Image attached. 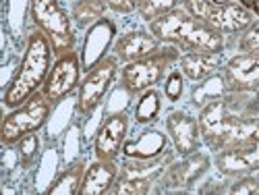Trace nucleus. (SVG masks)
<instances>
[{
    "label": "nucleus",
    "instance_id": "nucleus-1",
    "mask_svg": "<svg viewBox=\"0 0 259 195\" xmlns=\"http://www.w3.org/2000/svg\"><path fill=\"white\" fill-rule=\"evenodd\" d=\"M54 50L50 40L46 33H41L39 29L31 31L25 40L23 56L19 60V67L13 75V79L5 85L3 92V106L7 110L19 108L21 104H25L33 94L41 92L44 83L48 79V73L54 64Z\"/></svg>",
    "mask_w": 259,
    "mask_h": 195
},
{
    "label": "nucleus",
    "instance_id": "nucleus-2",
    "mask_svg": "<svg viewBox=\"0 0 259 195\" xmlns=\"http://www.w3.org/2000/svg\"><path fill=\"white\" fill-rule=\"evenodd\" d=\"M162 44L177 46L181 52H224L226 35L203 21L189 15L183 7L147 23Z\"/></svg>",
    "mask_w": 259,
    "mask_h": 195
},
{
    "label": "nucleus",
    "instance_id": "nucleus-3",
    "mask_svg": "<svg viewBox=\"0 0 259 195\" xmlns=\"http://www.w3.org/2000/svg\"><path fill=\"white\" fill-rule=\"evenodd\" d=\"M197 121L203 145L211 154L234 145L236 141L249 137L259 129V119H245L234 114L226 106L224 98H218L199 108Z\"/></svg>",
    "mask_w": 259,
    "mask_h": 195
},
{
    "label": "nucleus",
    "instance_id": "nucleus-4",
    "mask_svg": "<svg viewBox=\"0 0 259 195\" xmlns=\"http://www.w3.org/2000/svg\"><path fill=\"white\" fill-rule=\"evenodd\" d=\"M181 54L183 52L177 46L164 44L158 52L124 64L120 69V88L131 96H139L145 90L156 88V85H160L166 79L172 67L179 64Z\"/></svg>",
    "mask_w": 259,
    "mask_h": 195
},
{
    "label": "nucleus",
    "instance_id": "nucleus-5",
    "mask_svg": "<svg viewBox=\"0 0 259 195\" xmlns=\"http://www.w3.org/2000/svg\"><path fill=\"white\" fill-rule=\"evenodd\" d=\"M29 19L35 29L46 33L56 56L75 50V25L71 13L62 9L60 0H29Z\"/></svg>",
    "mask_w": 259,
    "mask_h": 195
},
{
    "label": "nucleus",
    "instance_id": "nucleus-6",
    "mask_svg": "<svg viewBox=\"0 0 259 195\" xmlns=\"http://www.w3.org/2000/svg\"><path fill=\"white\" fill-rule=\"evenodd\" d=\"M52 108L54 104H50L44 94L37 92L25 104L9 110V114L3 119V127H0L3 145H17L25 135L37 133L52 119Z\"/></svg>",
    "mask_w": 259,
    "mask_h": 195
},
{
    "label": "nucleus",
    "instance_id": "nucleus-7",
    "mask_svg": "<svg viewBox=\"0 0 259 195\" xmlns=\"http://www.w3.org/2000/svg\"><path fill=\"white\" fill-rule=\"evenodd\" d=\"M183 9L224 35H239L255 21V13L243 3L218 5L213 0H183Z\"/></svg>",
    "mask_w": 259,
    "mask_h": 195
},
{
    "label": "nucleus",
    "instance_id": "nucleus-8",
    "mask_svg": "<svg viewBox=\"0 0 259 195\" xmlns=\"http://www.w3.org/2000/svg\"><path fill=\"white\" fill-rule=\"evenodd\" d=\"M118 73H120V60L114 54H108L94 69L85 73V77L79 83L77 102H75V108L81 116H92L102 106L106 94L114 85Z\"/></svg>",
    "mask_w": 259,
    "mask_h": 195
},
{
    "label": "nucleus",
    "instance_id": "nucleus-9",
    "mask_svg": "<svg viewBox=\"0 0 259 195\" xmlns=\"http://www.w3.org/2000/svg\"><path fill=\"white\" fill-rule=\"evenodd\" d=\"M213 164L209 151H193L189 156H179L158 179V191H189L195 187Z\"/></svg>",
    "mask_w": 259,
    "mask_h": 195
},
{
    "label": "nucleus",
    "instance_id": "nucleus-10",
    "mask_svg": "<svg viewBox=\"0 0 259 195\" xmlns=\"http://www.w3.org/2000/svg\"><path fill=\"white\" fill-rule=\"evenodd\" d=\"M81 71H83V64H81V56L77 50L56 56L52 69L48 73V79L44 83V88H41V94L54 106L62 104L73 92L79 90Z\"/></svg>",
    "mask_w": 259,
    "mask_h": 195
},
{
    "label": "nucleus",
    "instance_id": "nucleus-11",
    "mask_svg": "<svg viewBox=\"0 0 259 195\" xmlns=\"http://www.w3.org/2000/svg\"><path fill=\"white\" fill-rule=\"evenodd\" d=\"M213 166L226 179L259 172V129L234 145L215 151Z\"/></svg>",
    "mask_w": 259,
    "mask_h": 195
},
{
    "label": "nucleus",
    "instance_id": "nucleus-12",
    "mask_svg": "<svg viewBox=\"0 0 259 195\" xmlns=\"http://www.w3.org/2000/svg\"><path fill=\"white\" fill-rule=\"evenodd\" d=\"M128 127H131V119H128L126 112L118 110V112L108 114L96 131L94 156L98 160L116 162L118 156L122 154V147H124L126 139H128Z\"/></svg>",
    "mask_w": 259,
    "mask_h": 195
},
{
    "label": "nucleus",
    "instance_id": "nucleus-13",
    "mask_svg": "<svg viewBox=\"0 0 259 195\" xmlns=\"http://www.w3.org/2000/svg\"><path fill=\"white\" fill-rule=\"evenodd\" d=\"M166 133L177 156H189L193 151H199L203 145L199 121L187 110H172L166 116Z\"/></svg>",
    "mask_w": 259,
    "mask_h": 195
},
{
    "label": "nucleus",
    "instance_id": "nucleus-14",
    "mask_svg": "<svg viewBox=\"0 0 259 195\" xmlns=\"http://www.w3.org/2000/svg\"><path fill=\"white\" fill-rule=\"evenodd\" d=\"M114 42H116V23L110 17H104L98 21V23H94L88 29V33H85L83 46L79 52L83 71L88 73L100 60H104L108 56V52L112 50Z\"/></svg>",
    "mask_w": 259,
    "mask_h": 195
},
{
    "label": "nucleus",
    "instance_id": "nucleus-15",
    "mask_svg": "<svg viewBox=\"0 0 259 195\" xmlns=\"http://www.w3.org/2000/svg\"><path fill=\"white\" fill-rule=\"evenodd\" d=\"M222 75L226 79L228 92H243V90H259V52L243 54L228 58L224 62Z\"/></svg>",
    "mask_w": 259,
    "mask_h": 195
},
{
    "label": "nucleus",
    "instance_id": "nucleus-16",
    "mask_svg": "<svg viewBox=\"0 0 259 195\" xmlns=\"http://www.w3.org/2000/svg\"><path fill=\"white\" fill-rule=\"evenodd\" d=\"M164 44L149 31V29H131L122 33L120 37H116L114 46H112V54L122 62H135L139 58H145L149 54H154L162 48Z\"/></svg>",
    "mask_w": 259,
    "mask_h": 195
},
{
    "label": "nucleus",
    "instance_id": "nucleus-17",
    "mask_svg": "<svg viewBox=\"0 0 259 195\" xmlns=\"http://www.w3.org/2000/svg\"><path fill=\"white\" fill-rule=\"evenodd\" d=\"M224 52H183L179 58V69L185 79L199 83L224 69Z\"/></svg>",
    "mask_w": 259,
    "mask_h": 195
},
{
    "label": "nucleus",
    "instance_id": "nucleus-18",
    "mask_svg": "<svg viewBox=\"0 0 259 195\" xmlns=\"http://www.w3.org/2000/svg\"><path fill=\"white\" fill-rule=\"evenodd\" d=\"M118 179V164L112 160H94L85 168V175L79 187V195H106L112 193Z\"/></svg>",
    "mask_w": 259,
    "mask_h": 195
},
{
    "label": "nucleus",
    "instance_id": "nucleus-19",
    "mask_svg": "<svg viewBox=\"0 0 259 195\" xmlns=\"http://www.w3.org/2000/svg\"><path fill=\"white\" fill-rule=\"evenodd\" d=\"M166 149H170L168 133H162L154 127H145L135 139H126V143L122 147V156L147 160V158H156V156L164 154Z\"/></svg>",
    "mask_w": 259,
    "mask_h": 195
},
{
    "label": "nucleus",
    "instance_id": "nucleus-20",
    "mask_svg": "<svg viewBox=\"0 0 259 195\" xmlns=\"http://www.w3.org/2000/svg\"><path fill=\"white\" fill-rule=\"evenodd\" d=\"M106 11V0H73L71 21L77 29H90L94 23L104 19Z\"/></svg>",
    "mask_w": 259,
    "mask_h": 195
},
{
    "label": "nucleus",
    "instance_id": "nucleus-21",
    "mask_svg": "<svg viewBox=\"0 0 259 195\" xmlns=\"http://www.w3.org/2000/svg\"><path fill=\"white\" fill-rule=\"evenodd\" d=\"M226 94H228V85H226V79L220 71V73L199 81L195 88L191 90V104L195 108H203L205 104L218 100V98H224Z\"/></svg>",
    "mask_w": 259,
    "mask_h": 195
},
{
    "label": "nucleus",
    "instance_id": "nucleus-22",
    "mask_svg": "<svg viewBox=\"0 0 259 195\" xmlns=\"http://www.w3.org/2000/svg\"><path fill=\"white\" fill-rule=\"evenodd\" d=\"M85 168H88V164L81 162V160L67 166L48 185L46 193L48 195H79V187H81V181H83V175H85Z\"/></svg>",
    "mask_w": 259,
    "mask_h": 195
},
{
    "label": "nucleus",
    "instance_id": "nucleus-23",
    "mask_svg": "<svg viewBox=\"0 0 259 195\" xmlns=\"http://www.w3.org/2000/svg\"><path fill=\"white\" fill-rule=\"evenodd\" d=\"M160 112H162V96L156 88H152L139 94L133 108V121L141 127H149L160 119Z\"/></svg>",
    "mask_w": 259,
    "mask_h": 195
},
{
    "label": "nucleus",
    "instance_id": "nucleus-24",
    "mask_svg": "<svg viewBox=\"0 0 259 195\" xmlns=\"http://www.w3.org/2000/svg\"><path fill=\"white\" fill-rule=\"evenodd\" d=\"M224 102L234 114L245 119H259V90L228 92Z\"/></svg>",
    "mask_w": 259,
    "mask_h": 195
},
{
    "label": "nucleus",
    "instance_id": "nucleus-25",
    "mask_svg": "<svg viewBox=\"0 0 259 195\" xmlns=\"http://www.w3.org/2000/svg\"><path fill=\"white\" fill-rule=\"evenodd\" d=\"M179 5H183V0H139V17L145 23H152V21L160 19L162 15L179 9Z\"/></svg>",
    "mask_w": 259,
    "mask_h": 195
},
{
    "label": "nucleus",
    "instance_id": "nucleus-26",
    "mask_svg": "<svg viewBox=\"0 0 259 195\" xmlns=\"http://www.w3.org/2000/svg\"><path fill=\"white\" fill-rule=\"evenodd\" d=\"M15 147H17L15 151H17L21 168H33L39 162V137H37V133L25 135Z\"/></svg>",
    "mask_w": 259,
    "mask_h": 195
},
{
    "label": "nucleus",
    "instance_id": "nucleus-27",
    "mask_svg": "<svg viewBox=\"0 0 259 195\" xmlns=\"http://www.w3.org/2000/svg\"><path fill=\"white\" fill-rule=\"evenodd\" d=\"M164 96L170 102H179L185 96V75L181 69H172L164 79Z\"/></svg>",
    "mask_w": 259,
    "mask_h": 195
},
{
    "label": "nucleus",
    "instance_id": "nucleus-28",
    "mask_svg": "<svg viewBox=\"0 0 259 195\" xmlns=\"http://www.w3.org/2000/svg\"><path fill=\"white\" fill-rule=\"evenodd\" d=\"M236 48H239V52H243V54H257L259 52V19H255L243 33H239Z\"/></svg>",
    "mask_w": 259,
    "mask_h": 195
},
{
    "label": "nucleus",
    "instance_id": "nucleus-29",
    "mask_svg": "<svg viewBox=\"0 0 259 195\" xmlns=\"http://www.w3.org/2000/svg\"><path fill=\"white\" fill-rule=\"evenodd\" d=\"M228 193L234 195H255L259 193V177L255 172H249V175H241V177H234L228 183Z\"/></svg>",
    "mask_w": 259,
    "mask_h": 195
},
{
    "label": "nucleus",
    "instance_id": "nucleus-30",
    "mask_svg": "<svg viewBox=\"0 0 259 195\" xmlns=\"http://www.w3.org/2000/svg\"><path fill=\"white\" fill-rule=\"evenodd\" d=\"M106 7L116 15H133L139 9V0H106Z\"/></svg>",
    "mask_w": 259,
    "mask_h": 195
},
{
    "label": "nucleus",
    "instance_id": "nucleus-31",
    "mask_svg": "<svg viewBox=\"0 0 259 195\" xmlns=\"http://www.w3.org/2000/svg\"><path fill=\"white\" fill-rule=\"evenodd\" d=\"M213 3H218V5H230V3H239V0H213Z\"/></svg>",
    "mask_w": 259,
    "mask_h": 195
},
{
    "label": "nucleus",
    "instance_id": "nucleus-32",
    "mask_svg": "<svg viewBox=\"0 0 259 195\" xmlns=\"http://www.w3.org/2000/svg\"><path fill=\"white\" fill-rule=\"evenodd\" d=\"M239 3H243V5H249V3H253V0H239Z\"/></svg>",
    "mask_w": 259,
    "mask_h": 195
}]
</instances>
